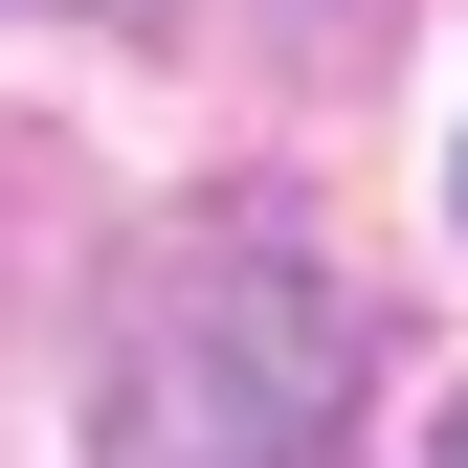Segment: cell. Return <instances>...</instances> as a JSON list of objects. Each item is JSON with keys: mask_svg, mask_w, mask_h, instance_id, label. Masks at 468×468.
Returning <instances> with one entry per match:
<instances>
[{"mask_svg": "<svg viewBox=\"0 0 468 468\" xmlns=\"http://www.w3.org/2000/svg\"><path fill=\"white\" fill-rule=\"evenodd\" d=\"M446 223H468V134H446Z\"/></svg>", "mask_w": 468, "mask_h": 468, "instance_id": "obj_4", "label": "cell"}, {"mask_svg": "<svg viewBox=\"0 0 468 468\" xmlns=\"http://www.w3.org/2000/svg\"><path fill=\"white\" fill-rule=\"evenodd\" d=\"M335 424H357V290L290 201L134 246L90 335V468H313Z\"/></svg>", "mask_w": 468, "mask_h": 468, "instance_id": "obj_1", "label": "cell"}, {"mask_svg": "<svg viewBox=\"0 0 468 468\" xmlns=\"http://www.w3.org/2000/svg\"><path fill=\"white\" fill-rule=\"evenodd\" d=\"M23 23H112V45H134V23H179V0H23Z\"/></svg>", "mask_w": 468, "mask_h": 468, "instance_id": "obj_3", "label": "cell"}, {"mask_svg": "<svg viewBox=\"0 0 468 468\" xmlns=\"http://www.w3.org/2000/svg\"><path fill=\"white\" fill-rule=\"evenodd\" d=\"M401 0H290V68H335V45H379Z\"/></svg>", "mask_w": 468, "mask_h": 468, "instance_id": "obj_2", "label": "cell"}, {"mask_svg": "<svg viewBox=\"0 0 468 468\" xmlns=\"http://www.w3.org/2000/svg\"><path fill=\"white\" fill-rule=\"evenodd\" d=\"M446 468H468V401H446Z\"/></svg>", "mask_w": 468, "mask_h": 468, "instance_id": "obj_5", "label": "cell"}]
</instances>
